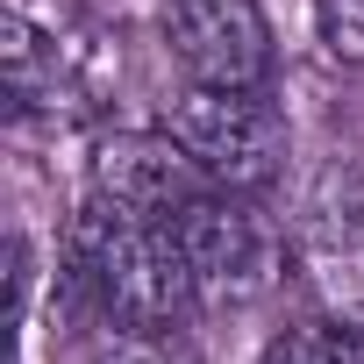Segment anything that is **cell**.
Instances as JSON below:
<instances>
[{"label":"cell","instance_id":"1","mask_svg":"<svg viewBox=\"0 0 364 364\" xmlns=\"http://www.w3.org/2000/svg\"><path fill=\"white\" fill-rule=\"evenodd\" d=\"M65 272H72L79 300L122 336H171L200 307L178 229L157 222V215H136L107 193H86V208L72 215Z\"/></svg>","mask_w":364,"mask_h":364},{"label":"cell","instance_id":"2","mask_svg":"<svg viewBox=\"0 0 364 364\" xmlns=\"http://www.w3.org/2000/svg\"><path fill=\"white\" fill-rule=\"evenodd\" d=\"M164 129L186 143V157L229 193H264L286 171V114L272 107V93L186 86V93H171Z\"/></svg>","mask_w":364,"mask_h":364},{"label":"cell","instance_id":"3","mask_svg":"<svg viewBox=\"0 0 364 364\" xmlns=\"http://www.w3.org/2000/svg\"><path fill=\"white\" fill-rule=\"evenodd\" d=\"M178 243H186L200 307H250L279 286V229L250 208V193L208 186L200 200H186L171 215Z\"/></svg>","mask_w":364,"mask_h":364},{"label":"cell","instance_id":"4","mask_svg":"<svg viewBox=\"0 0 364 364\" xmlns=\"http://www.w3.org/2000/svg\"><path fill=\"white\" fill-rule=\"evenodd\" d=\"M164 43L186 65L193 86L272 93L279 50H272V22H264L257 0H171L164 8Z\"/></svg>","mask_w":364,"mask_h":364},{"label":"cell","instance_id":"5","mask_svg":"<svg viewBox=\"0 0 364 364\" xmlns=\"http://www.w3.org/2000/svg\"><path fill=\"white\" fill-rule=\"evenodd\" d=\"M208 186L215 178L186 157V143L171 129H129V136H107L93 150V193H107V200H122L136 215H157V222H171Z\"/></svg>","mask_w":364,"mask_h":364},{"label":"cell","instance_id":"6","mask_svg":"<svg viewBox=\"0 0 364 364\" xmlns=\"http://www.w3.org/2000/svg\"><path fill=\"white\" fill-rule=\"evenodd\" d=\"M300 229H307V243H321L328 257H364V171L328 164V171L314 178L307 208H300Z\"/></svg>","mask_w":364,"mask_h":364},{"label":"cell","instance_id":"7","mask_svg":"<svg viewBox=\"0 0 364 364\" xmlns=\"http://www.w3.org/2000/svg\"><path fill=\"white\" fill-rule=\"evenodd\" d=\"M257 364H364V328L357 321H293L257 350Z\"/></svg>","mask_w":364,"mask_h":364},{"label":"cell","instance_id":"8","mask_svg":"<svg viewBox=\"0 0 364 364\" xmlns=\"http://www.w3.org/2000/svg\"><path fill=\"white\" fill-rule=\"evenodd\" d=\"M314 22H321L328 58L364 65V0H314Z\"/></svg>","mask_w":364,"mask_h":364},{"label":"cell","instance_id":"9","mask_svg":"<svg viewBox=\"0 0 364 364\" xmlns=\"http://www.w3.org/2000/svg\"><path fill=\"white\" fill-rule=\"evenodd\" d=\"M129 364H164V336H129Z\"/></svg>","mask_w":364,"mask_h":364}]
</instances>
